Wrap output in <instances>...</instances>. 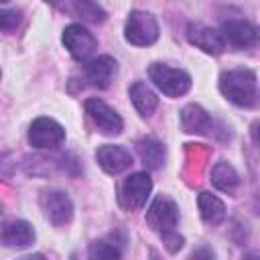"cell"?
Returning a JSON list of instances; mask_svg holds the SVG:
<instances>
[{
    "label": "cell",
    "instance_id": "cell-1",
    "mask_svg": "<svg viewBox=\"0 0 260 260\" xmlns=\"http://www.w3.org/2000/svg\"><path fill=\"white\" fill-rule=\"evenodd\" d=\"M219 91L225 100L240 108H254L258 102V81L256 73L246 67L228 69L219 75Z\"/></svg>",
    "mask_w": 260,
    "mask_h": 260
},
{
    "label": "cell",
    "instance_id": "cell-2",
    "mask_svg": "<svg viewBox=\"0 0 260 260\" xmlns=\"http://www.w3.org/2000/svg\"><path fill=\"white\" fill-rule=\"evenodd\" d=\"M148 79L154 83L158 91H162L169 98H181L191 89V75L183 69L165 63L148 65Z\"/></svg>",
    "mask_w": 260,
    "mask_h": 260
},
{
    "label": "cell",
    "instance_id": "cell-3",
    "mask_svg": "<svg viewBox=\"0 0 260 260\" xmlns=\"http://www.w3.org/2000/svg\"><path fill=\"white\" fill-rule=\"evenodd\" d=\"M124 37L130 45L136 47H148L158 39V22L150 12L144 10H132L126 18Z\"/></svg>",
    "mask_w": 260,
    "mask_h": 260
},
{
    "label": "cell",
    "instance_id": "cell-4",
    "mask_svg": "<svg viewBox=\"0 0 260 260\" xmlns=\"http://www.w3.org/2000/svg\"><path fill=\"white\" fill-rule=\"evenodd\" d=\"M152 189V181L146 173H134L130 177H126L118 189V201L124 209L134 211L144 207L148 195Z\"/></svg>",
    "mask_w": 260,
    "mask_h": 260
},
{
    "label": "cell",
    "instance_id": "cell-5",
    "mask_svg": "<svg viewBox=\"0 0 260 260\" xmlns=\"http://www.w3.org/2000/svg\"><path fill=\"white\" fill-rule=\"evenodd\" d=\"M146 223H148L150 230H154L158 234L175 230L177 223H179V207H177V203L167 195L154 197V201L146 209Z\"/></svg>",
    "mask_w": 260,
    "mask_h": 260
},
{
    "label": "cell",
    "instance_id": "cell-6",
    "mask_svg": "<svg viewBox=\"0 0 260 260\" xmlns=\"http://www.w3.org/2000/svg\"><path fill=\"white\" fill-rule=\"evenodd\" d=\"M85 114L89 116L91 124L106 136H118L124 128V122L118 116V112L98 98L85 100Z\"/></svg>",
    "mask_w": 260,
    "mask_h": 260
},
{
    "label": "cell",
    "instance_id": "cell-7",
    "mask_svg": "<svg viewBox=\"0 0 260 260\" xmlns=\"http://www.w3.org/2000/svg\"><path fill=\"white\" fill-rule=\"evenodd\" d=\"M63 140L65 130L53 118H37L28 128V142L32 148H59Z\"/></svg>",
    "mask_w": 260,
    "mask_h": 260
},
{
    "label": "cell",
    "instance_id": "cell-8",
    "mask_svg": "<svg viewBox=\"0 0 260 260\" xmlns=\"http://www.w3.org/2000/svg\"><path fill=\"white\" fill-rule=\"evenodd\" d=\"M63 45L69 51V55L73 59H77V61H87L95 53V49H98L95 37L87 28H83L81 24L65 26V30H63Z\"/></svg>",
    "mask_w": 260,
    "mask_h": 260
},
{
    "label": "cell",
    "instance_id": "cell-9",
    "mask_svg": "<svg viewBox=\"0 0 260 260\" xmlns=\"http://www.w3.org/2000/svg\"><path fill=\"white\" fill-rule=\"evenodd\" d=\"M187 39L191 45H195L197 49H201L207 55H219L225 49V41H223L221 32L203 22H189Z\"/></svg>",
    "mask_w": 260,
    "mask_h": 260
},
{
    "label": "cell",
    "instance_id": "cell-10",
    "mask_svg": "<svg viewBox=\"0 0 260 260\" xmlns=\"http://www.w3.org/2000/svg\"><path fill=\"white\" fill-rule=\"evenodd\" d=\"M221 37L225 41V45H234V47H240V49H246V47H254L258 43V28L248 22V20H242V18H230L221 24Z\"/></svg>",
    "mask_w": 260,
    "mask_h": 260
},
{
    "label": "cell",
    "instance_id": "cell-11",
    "mask_svg": "<svg viewBox=\"0 0 260 260\" xmlns=\"http://www.w3.org/2000/svg\"><path fill=\"white\" fill-rule=\"evenodd\" d=\"M43 211L53 225H65L73 217V201L65 191H49L43 197Z\"/></svg>",
    "mask_w": 260,
    "mask_h": 260
},
{
    "label": "cell",
    "instance_id": "cell-12",
    "mask_svg": "<svg viewBox=\"0 0 260 260\" xmlns=\"http://www.w3.org/2000/svg\"><path fill=\"white\" fill-rule=\"evenodd\" d=\"M35 242V230L24 219H8L0 223V246L26 248Z\"/></svg>",
    "mask_w": 260,
    "mask_h": 260
},
{
    "label": "cell",
    "instance_id": "cell-13",
    "mask_svg": "<svg viewBox=\"0 0 260 260\" xmlns=\"http://www.w3.org/2000/svg\"><path fill=\"white\" fill-rule=\"evenodd\" d=\"M95 160L98 165L108 173V175H120L132 165V154L124 146L118 144H102L95 150Z\"/></svg>",
    "mask_w": 260,
    "mask_h": 260
},
{
    "label": "cell",
    "instance_id": "cell-14",
    "mask_svg": "<svg viewBox=\"0 0 260 260\" xmlns=\"http://www.w3.org/2000/svg\"><path fill=\"white\" fill-rule=\"evenodd\" d=\"M85 79L98 87V89H106L110 87V83L114 81V75L118 71V63L114 57L110 55H100L95 59H89L85 63Z\"/></svg>",
    "mask_w": 260,
    "mask_h": 260
},
{
    "label": "cell",
    "instance_id": "cell-15",
    "mask_svg": "<svg viewBox=\"0 0 260 260\" xmlns=\"http://www.w3.org/2000/svg\"><path fill=\"white\" fill-rule=\"evenodd\" d=\"M213 122L209 118V114L197 106V104H189L183 108L181 112V128L187 134H207L211 130Z\"/></svg>",
    "mask_w": 260,
    "mask_h": 260
},
{
    "label": "cell",
    "instance_id": "cell-16",
    "mask_svg": "<svg viewBox=\"0 0 260 260\" xmlns=\"http://www.w3.org/2000/svg\"><path fill=\"white\" fill-rule=\"evenodd\" d=\"M128 95L134 104V108L138 110V114L142 118H150L158 106V98L156 93L144 83V81H134L130 87H128Z\"/></svg>",
    "mask_w": 260,
    "mask_h": 260
},
{
    "label": "cell",
    "instance_id": "cell-17",
    "mask_svg": "<svg viewBox=\"0 0 260 260\" xmlns=\"http://www.w3.org/2000/svg\"><path fill=\"white\" fill-rule=\"evenodd\" d=\"M197 205H199V215H201V219H203L205 223L217 225V223L223 221V217H225V205H223V201H221L219 197H215L213 193H209V191L199 193Z\"/></svg>",
    "mask_w": 260,
    "mask_h": 260
},
{
    "label": "cell",
    "instance_id": "cell-18",
    "mask_svg": "<svg viewBox=\"0 0 260 260\" xmlns=\"http://www.w3.org/2000/svg\"><path fill=\"white\" fill-rule=\"evenodd\" d=\"M209 177H211L213 187L219 189V191H223V193H234L236 187L240 185V177H238L236 169L230 162H225V160L215 162Z\"/></svg>",
    "mask_w": 260,
    "mask_h": 260
},
{
    "label": "cell",
    "instance_id": "cell-19",
    "mask_svg": "<svg viewBox=\"0 0 260 260\" xmlns=\"http://www.w3.org/2000/svg\"><path fill=\"white\" fill-rule=\"evenodd\" d=\"M136 148H138L140 160H142V165L146 169H158L165 162V148L154 138H142L136 144Z\"/></svg>",
    "mask_w": 260,
    "mask_h": 260
},
{
    "label": "cell",
    "instance_id": "cell-20",
    "mask_svg": "<svg viewBox=\"0 0 260 260\" xmlns=\"http://www.w3.org/2000/svg\"><path fill=\"white\" fill-rule=\"evenodd\" d=\"M73 10L81 20L91 22V24H102L106 22V10L95 2V0H73Z\"/></svg>",
    "mask_w": 260,
    "mask_h": 260
},
{
    "label": "cell",
    "instance_id": "cell-21",
    "mask_svg": "<svg viewBox=\"0 0 260 260\" xmlns=\"http://www.w3.org/2000/svg\"><path fill=\"white\" fill-rule=\"evenodd\" d=\"M89 256L91 258H120L122 252L116 246V242L110 240H98L89 246Z\"/></svg>",
    "mask_w": 260,
    "mask_h": 260
},
{
    "label": "cell",
    "instance_id": "cell-22",
    "mask_svg": "<svg viewBox=\"0 0 260 260\" xmlns=\"http://www.w3.org/2000/svg\"><path fill=\"white\" fill-rule=\"evenodd\" d=\"M20 10L0 8V30H14L20 22Z\"/></svg>",
    "mask_w": 260,
    "mask_h": 260
},
{
    "label": "cell",
    "instance_id": "cell-23",
    "mask_svg": "<svg viewBox=\"0 0 260 260\" xmlns=\"http://www.w3.org/2000/svg\"><path fill=\"white\" fill-rule=\"evenodd\" d=\"M160 238H162V244H165V248H167L169 252H177V250L183 248V236H179L175 230L160 234Z\"/></svg>",
    "mask_w": 260,
    "mask_h": 260
},
{
    "label": "cell",
    "instance_id": "cell-24",
    "mask_svg": "<svg viewBox=\"0 0 260 260\" xmlns=\"http://www.w3.org/2000/svg\"><path fill=\"white\" fill-rule=\"evenodd\" d=\"M193 256H195V258H199V256H209V258H211L213 252H211V250H199V252H193Z\"/></svg>",
    "mask_w": 260,
    "mask_h": 260
},
{
    "label": "cell",
    "instance_id": "cell-25",
    "mask_svg": "<svg viewBox=\"0 0 260 260\" xmlns=\"http://www.w3.org/2000/svg\"><path fill=\"white\" fill-rule=\"evenodd\" d=\"M45 2H49V4H53V6H61L63 0H45Z\"/></svg>",
    "mask_w": 260,
    "mask_h": 260
},
{
    "label": "cell",
    "instance_id": "cell-26",
    "mask_svg": "<svg viewBox=\"0 0 260 260\" xmlns=\"http://www.w3.org/2000/svg\"><path fill=\"white\" fill-rule=\"evenodd\" d=\"M6 2H8V0H0V4H6Z\"/></svg>",
    "mask_w": 260,
    "mask_h": 260
}]
</instances>
